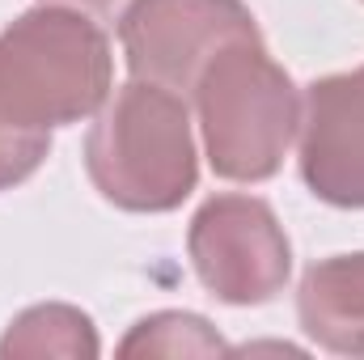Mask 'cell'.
<instances>
[{
    "label": "cell",
    "instance_id": "6da1fadb",
    "mask_svg": "<svg viewBox=\"0 0 364 360\" xmlns=\"http://www.w3.org/2000/svg\"><path fill=\"white\" fill-rule=\"evenodd\" d=\"M93 186L132 212H170L195 191V144L182 93L132 81L97 115L85 144Z\"/></svg>",
    "mask_w": 364,
    "mask_h": 360
},
{
    "label": "cell",
    "instance_id": "7a4b0ae2",
    "mask_svg": "<svg viewBox=\"0 0 364 360\" xmlns=\"http://www.w3.org/2000/svg\"><path fill=\"white\" fill-rule=\"evenodd\" d=\"M110 93L106 34L81 13L34 9L0 34V119L51 132Z\"/></svg>",
    "mask_w": 364,
    "mask_h": 360
},
{
    "label": "cell",
    "instance_id": "3957f363",
    "mask_svg": "<svg viewBox=\"0 0 364 360\" xmlns=\"http://www.w3.org/2000/svg\"><path fill=\"white\" fill-rule=\"evenodd\" d=\"M195 97L212 170L237 182L272 179L301 123V102L263 43L225 47L199 77Z\"/></svg>",
    "mask_w": 364,
    "mask_h": 360
},
{
    "label": "cell",
    "instance_id": "277c9868",
    "mask_svg": "<svg viewBox=\"0 0 364 360\" xmlns=\"http://www.w3.org/2000/svg\"><path fill=\"white\" fill-rule=\"evenodd\" d=\"M127 68L140 81L195 93L208 64L233 43H263L242 0H136L119 26Z\"/></svg>",
    "mask_w": 364,
    "mask_h": 360
},
{
    "label": "cell",
    "instance_id": "5b68a950",
    "mask_svg": "<svg viewBox=\"0 0 364 360\" xmlns=\"http://www.w3.org/2000/svg\"><path fill=\"white\" fill-rule=\"evenodd\" d=\"M191 259L220 301L259 305L288 280V238L263 199L220 195L191 225Z\"/></svg>",
    "mask_w": 364,
    "mask_h": 360
},
{
    "label": "cell",
    "instance_id": "8992f818",
    "mask_svg": "<svg viewBox=\"0 0 364 360\" xmlns=\"http://www.w3.org/2000/svg\"><path fill=\"white\" fill-rule=\"evenodd\" d=\"M301 174L335 208H364V68L322 77L305 93Z\"/></svg>",
    "mask_w": 364,
    "mask_h": 360
},
{
    "label": "cell",
    "instance_id": "52a82bcc",
    "mask_svg": "<svg viewBox=\"0 0 364 360\" xmlns=\"http://www.w3.org/2000/svg\"><path fill=\"white\" fill-rule=\"evenodd\" d=\"M301 327L331 352L364 356V255L314 263L301 280Z\"/></svg>",
    "mask_w": 364,
    "mask_h": 360
},
{
    "label": "cell",
    "instance_id": "ba28073f",
    "mask_svg": "<svg viewBox=\"0 0 364 360\" xmlns=\"http://www.w3.org/2000/svg\"><path fill=\"white\" fill-rule=\"evenodd\" d=\"M47 149H51V132L0 119V191L30 179L38 170V162L47 157Z\"/></svg>",
    "mask_w": 364,
    "mask_h": 360
},
{
    "label": "cell",
    "instance_id": "9c48e42d",
    "mask_svg": "<svg viewBox=\"0 0 364 360\" xmlns=\"http://www.w3.org/2000/svg\"><path fill=\"white\" fill-rule=\"evenodd\" d=\"M68 4H81V9H93V13H102V17H110V13H119L127 0H68Z\"/></svg>",
    "mask_w": 364,
    "mask_h": 360
}]
</instances>
